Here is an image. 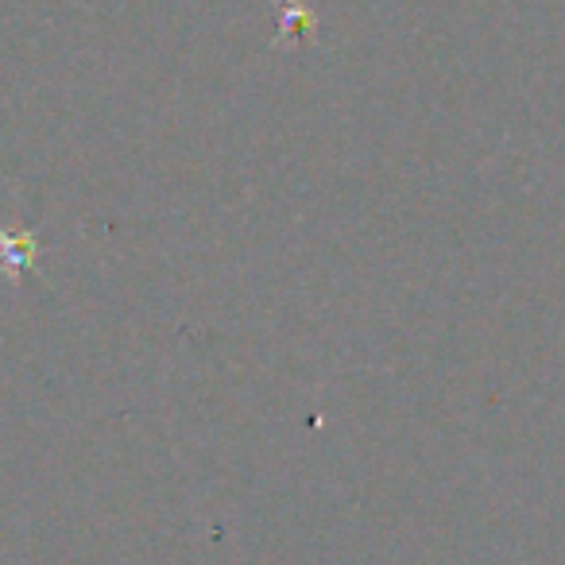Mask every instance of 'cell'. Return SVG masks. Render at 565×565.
I'll use <instances>...</instances> for the list:
<instances>
[{"instance_id":"obj_1","label":"cell","mask_w":565,"mask_h":565,"mask_svg":"<svg viewBox=\"0 0 565 565\" xmlns=\"http://www.w3.org/2000/svg\"><path fill=\"white\" fill-rule=\"evenodd\" d=\"M35 264V241L32 236H9L0 233V271L12 267V271H28Z\"/></svg>"}]
</instances>
